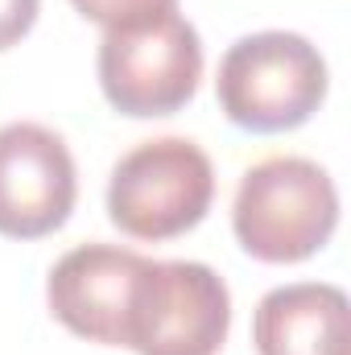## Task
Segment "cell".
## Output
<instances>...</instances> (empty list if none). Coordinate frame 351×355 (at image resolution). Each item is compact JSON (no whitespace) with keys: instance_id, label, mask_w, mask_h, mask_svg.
<instances>
[{"instance_id":"obj_8","label":"cell","mask_w":351,"mask_h":355,"mask_svg":"<svg viewBox=\"0 0 351 355\" xmlns=\"http://www.w3.org/2000/svg\"><path fill=\"white\" fill-rule=\"evenodd\" d=\"M261 355H351L348 293L327 281H293L268 289L252 314Z\"/></svg>"},{"instance_id":"obj_5","label":"cell","mask_w":351,"mask_h":355,"mask_svg":"<svg viewBox=\"0 0 351 355\" xmlns=\"http://www.w3.org/2000/svg\"><path fill=\"white\" fill-rule=\"evenodd\" d=\"M95 71L103 99L120 116H174L194 99L203 79L198 29L178 12L128 29H103Z\"/></svg>"},{"instance_id":"obj_10","label":"cell","mask_w":351,"mask_h":355,"mask_svg":"<svg viewBox=\"0 0 351 355\" xmlns=\"http://www.w3.org/2000/svg\"><path fill=\"white\" fill-rule=\"evenodd\" d=\"M37 4H42V0H0V50L17 46V42L33 29Z\"/></svg>"},{"instance_id":"obj_3","label":"cell","mask_w":351,"mask_h":355,"mask_svg":"<svg viewBox=\"0 0 351 355\" xmlns=\"http://www.w3.org/2000/svg\"><path fill=\"white\" fill-rule=\"evenodd\" d=\"M232 331V293L198 261L145 257L124 306L120 347L137 355H215Z\"/></svg>"},{"instance_id":"obj_9","label":"cell","mask_w":351,"mask_h":355,"mask_svg":"<svg viewBox=\"0 0 351 355\" xmlns=\"http://www.w3.org/2000/svg\"><path fill=\"white\" fill-rule=\"evenodd\" d=\"M71 4L103 29H128V25H145L153 17L178 12V0H71Z\"/></svg>"},{"instance_id":"obj_2","label":"cell","mask_w":351,"mask_h":355,"mask_svg":"<svg viewBox=\"0 0 351 355\" xmlns=\"http://www.w3.org/2000/svg\"><path fill=\"white\" fill-rule=\"evenodd\" d=\"M327 87V58L314 42L289 29H261L228 46L215 79L223 116L261 137L302 128L323 107Z\"/></svg>"},{"instance_id":"obj_7","label":"cell","mask_w":351,"mask_h":355,"mask_svg":"<svg viewBox=\"0 0 351 355\" xmlns=\"http://www.w3.org/2000/svg\"><path fill=\"white\" fill-rule=\"evenodd\" d=\"M141 252L116 248V244H79L50 268L46 302L54 318L91 343L120 347L124 335V306L132 277L141 268Z\"/></svg>"},{"instance_id":"obj_6","label":"cell","mask_w":351,"mask_h":355,"mask_svg":"<svg viewBox=\"0 0 351 355\" xmlns=\"http://www.w3.org/2000/svg\"><path fill=\"white\" fill-rule=\"evenodd\" d=\"M75 198V157L54 128L33 120L0 128V236L42 240L71 219Z\"/></svg>"},{"instance_id":"obj_4","label":"cell","mask_w":351,"mask_h":355,"mask_svg":"<svg viewBox=\"0 0 351 355\" xmlns=\"http://www.w3.org/2000/svg\"><path fill=\"white\" fill-rule=\"evenodd\" d=\"M215 198V166L186 137L128 149L108 178V219L132 240H174L203 223Z\"/></svg>"},{"instance_id":"obj_1","label":"cell","mask_w":351,"mask_h":355,"mask_svg":"<svg viewBox=\"0 0 351 355\" xmlns=\"http://www.w3.org/2000/svg\"><path fill=\"white\" fill-rule=\"evenodd\" d=\"M232 227L240 248L264 265L310 261L339 227V190L310 157H264L240 178Z\"/></svg>"}]
</instances>
